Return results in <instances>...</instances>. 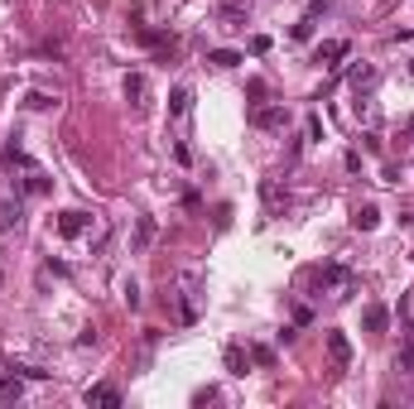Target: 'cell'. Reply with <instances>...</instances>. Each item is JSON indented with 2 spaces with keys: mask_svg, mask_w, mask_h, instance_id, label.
<instances>
[{
  "mask_svg": "<svg viewBox=\"0 0 414 409\" xmlns=\"http://www.w3.org/2000/svg\"><path fill=\"white\" fill-rule=\"evenodd\" d=\"M313 279L328 289V299H352V289H357V279L342 270V265H323V270H313Z\"/></svg>",
  "mask_w": 414,
  "mask_h": 409,
  "instance_id": "cell-1",
  "label": "cell"
},
{
  "mask_svg": "<svg viewBox=\"0 0 414 409\" xmlns=\"http://www.w3.org/2000/svg\"><path fill=\"white\" fill-rule=\"evenodd\" d=\"M250 15V0H221L217 5V25L221 29H241Z\"/></svg>",
  "mask_w": 414,
  "mask_h": 409,
  "instance_id": "cell-2",
  "label": "cell"
},
{
  "mask_svg": "<svg viewBox=\"0 0 414 409\" xmlns=\"http://www.w3.org/2000/svg\"><path fill=\"white\" fill-rule=\"evenodd\" d=\"M250 126H260V130H284V126H289V106H255L250 111Z\"/></svg>",
  "mask_w": 414,
  "mask_h": 409,
  "instance_id": "cell-3",
  "label": "cell"
},
{
  "mask_svg": "<svg viewBox=\"0 0 414 409\" xmlns=\"http://www.w3.org/2000/svg\"><path fill=\"white\" fill-rule=\"evenodd\" d=\"M49 188H54V178H49L39 164H34V169H25V178H20V193H25V197H44Z\"/></svg>",
  "mask_w": 414,
  "mask_h": 409,
  "instance_id": "cell-4",
  "label": "cell"
},
{
  "mask_svg": "<svg viewBox=\"0 0 414 409\" xmlns=\"http://www.w3.org/2000/svg\"><path fill=\"white\" fill-rule=\"evenodd\" d=\"M20 395H25V376L5 361V371H0V400H5V405H15Z\"/></svg>",
  "mask_w": 414,
  "mask_h": 409,
  "instance_id": "cell-5",
  "label": "cell"
},
{
  "mask_svg": "<svg viewBox=\"0 0 414 409\" xmlns=\"http://www.w3.org/2000/svg\"><path fill=\"white\" fill-rule=\"evenodd\" d=\"M342 58H347V39H328V44L313 49V63H318V68H337Z\"/></svg>",
  "mask_w": 414,
  "mask_h": 409,
  "instance_id": "cell-6",
  "label": "cell"
},
{
  "mask_svg": "<svg viewBox=\"0 0 414 409\" xmlns=\"http://www.w3.org/2000/svg\"><path fill=\"white\" fill-rule=\"evenodd\" d=\"M347 82H352V92H357V97H371V92H376V82H381V73H376L371 63H357Z\"/></svg>",
  "mask_w": 414,
  "mask_h": 409,
  "instance_id": "cell-7",
  "label": "cell"
},
{
  "mask_svg": "<svg viewBox=\"0 0 414 409\" xmlns=\"http://www.w3.org/2000/svg\"><path fill=\"white\" fill-rule=\"evenodd\" d=\"M328 356L337 371H347L352 366V342H347V332H328Z\"/></svg>",
  "mask_w": 414,
  "mask_h": 409,
  "instance_id": "cell-8",
  "label": "cell"
},
{
  "mask_svg": "<svg viewBox=\"0 0 414 409\" xmlns=\"http://www.w3.org/2000/svg\"><path fill=\"white\" fill-rule=\"evenodd\" d=\"M87 226H92V217L73 207V212H63V217H58V236H68V241H73V236H83Z\"/></svg>",
  "mask_w": 414,
  "mask_h": 409,
  "instance_id": "cell-9",
  "label": "cell"
},
{
  "mask_svg": "<svg viewBox=\"0 0 414 409\" xmlns=\"http://www.w3.org/2000/svg\"><path fill=\"white\" fill-rule=\"evenodd\" d=\"M386 323H390V313H386V308H381V303H366V313H361V327L381 337V332H386Z\"/></svg>",
  "mask_w": 414,
  "mask_h": 409,
  "instance_id": "cell-10",
  "label": "cell"
},
{
  "mask_svg": "<svg viewBox=\"0 0 414 409\" xmlns=\"http://www.w3.org/2000/svg\"><path fill=\"white\" fill-rule=\"evenodd\" d=\"M25 221V202L15 197V202H0V231H15Z\"/></svg>",
  "mask_w": 414,
  "mask_h": 409,
  "instance_id": "cell-11",
  "label": "cell"
},
{
  "mask_svg": "<svg viewBox=\"0 0 414 409\" xmlns=\"http://www.w3.org/2000/svg\"><path fill=\"white\" fill-rule=\"evenodd\" d=\"M126 97H130V106H135V111L150 106V102H145V97H150V87H145V78H140V73H130V78H126Z\"/></svg>",
  "mask_w": 414,
  "mask_h": 409,
  "instance_id": "cell-12",
  "label": "cell"
},
{
  "mask_svg": "<svg viewBox=\"0 0 414 409\" xmlns=\"http://www.w3.org/2000/svg\"><path fill=\"white\" fill-rule=\"evenodd\" d=\"M83 400H87V405H106V409H116V405H121V390H111V385H92Z\"/></svg>",
  "mask_w": 414,
  "mask_h": 409,
  "instance_id": "cell-13",
  "label": "cell"
},
{
  "mask_svg": "<svg viewBox=\"0 0 414 409\" xmlns=\"http://www.w3.org/2000/svg\"><path fill=\"white\" fill-rule=\"evenodd\" d=\"M188 106H193V92L188 87H173L169 92V116H188Z\"/></svg>",
  "mask_w": 414,
  "mask_h": 409,
  "instance_id": "cell-14",
  "label": "cell"
},
{
  "mask_svg": "<svg viewBox=\"0 0 414 409\" xmlns=\"http://www.w3.org/2000/svg\"><path fill=\"white\" fill-rule=\"evenodd\" d=\"M352 226H357V231H376V226H381V212H376V207H357Z\"/></svg>",
  "mask_w": 414,
  "mask_h": 409,
  "instance_id": "cell-15",
  "label": "cell"
},
{
  "mask_svg": "<svg viewBox=\"0 0 414 409\" xmlns=\"http://www.w3.org/2000/svg\"><path fill=\"white\" fill-rule=\"evenodd\" d=\"M246 366H250V356L241 352V347H226V371H231V376H246Z\"/></svg>",
  "mask_w": 414,
  "mask_h": 409,
  "instance_id": "cell-16",
  "label": "cell"
},
{
  "mask_svg": "<svg viewBox=\"0 0 414 409\" xmlns=\"http://www.w3.org/2000/svg\"><path fill=\"white\" fill-rule=\"evenodd\" d=\"M207 63H212V68H236V63H241V54H236V49H212V54H207Z\"/></svg>",
  "mask_w": 414,
  "mask_h": 409,
  "instance_id": "cell-17",
  "label": "cell"
},
{
  "mask_svg": "<svg viewBox=\"0 0 414 409\" xmlns=\"http://www.w3.org/2000/svg\"><path fill=\"white\" fill-rule=\"evenodd\" d=\"M150 241H154V217H140L135 221V250H145Z\"/></svg>",
  "mask_w": 414,
  "mask_h": 409,
  "instance_id": "cell-18",
  "label": "cell"
},
{
  "mask_svg": "<svg viewBox=\"0 0 414 409\" xmlns=\"http://www.w3.org/2000/svg\"><path fill=\"white\" fill-rule=\"evenodd\" d=\"M25 106H29V111H54L58 102L49 97V92H29V97H25Z\"/></svg>",
  "mask_w": 414,
  "mask_h": 409,
  "instance_id": "cell-19",
  "label": "cell"
},
{
  "mask_svg": "<svg viewBox=\"0 0 414 409\" xmlns=\"http://www.w3.org/2000/svg\"><path fill=\"white\" fill-rule=\"evenodd\" d=\"M395 371H410V376H414V342H405V347H400V356H395Z\"/></svg>",
  "mask_w": 414,
  "mask_h": 409,
  "instance_id": "cell-20",
  "label": "cell"
},
{
  "mask_svg": "<svg viewBox=\"0 0 414 409\" xmlns=\"http://www.w3.org/2000/svg\"><path fill=\"white\" fill-rule=\"evenodd\" d=\"M250 361H255V366H275V352H270V347H250Z\"/></svg>",
  "mask_w": 414,
  "mask_h": 409,
  "instance_id": "cell-21",
  "label": "cell"
},
{
  "mask_svg": "<svg viewBox=\"0 0 414 409\" xmlns=\"http://www.w3.org/2000/svg\"><path fill=\"white\" fill-rule=\"evenodd\" d=\"M250 54H270V34H255L250 39Z\"/></svg>",
  "mask_w": 414,
  "mask_h": 409,
  "instance_id": "cell-22",
  "label": "cell"
},
{
  "mask_svg": "<svg viewBox=\"0 0 414 409\" xmlns=\"http://www.w3.org/2000/svg\"><path fill=\"white\" fill-rule=\"evenodd\" d=\"M304 130H308V140H318V135H323V121H318V116H308Z\"/></svg>",
  "mask_w": 414,
  "mask_h": 409,
  "instance_id": "cell-23",
  "label": "cell"
},
{
  "mask_svg": "<svg viewBox=\"0 0 414 409\" xmlns=\"http://www.w3.org/2000/svg\"><path fill=\"white\" fill-rule=\"evenodd\" d=\"M308 34H313V20H299V25H294V39H299V44H304Z\"/></svg>",
  "mask_w": 414,
  "mask_h": 409,
  "instance_id": "cell-24",
  "label": "cell"
},
{
  "mask_svg": "<svg viewBox=\"0 0 414 409\" xmlns=\"http://www.w3.org/2000/svg\"><path fill=\"white\" fill-rule=\"evenodd\" d=\"M405 135H410V140H414V116H410V126H405Z\"/></svg>",
  "mask_w": 414,
  "mask_h": 409,
  "instance_id": "cell-25",
  "label": "cell"
},
{
  "mask_svg": "<svg viewBox=\"0 0 414 409\" xmlns=\"http://www.w3.org/2000/svg\"><path fill=\"white\" fill-rule=\"evenodd\" d=\"M410 78H414V58H410Z\"/></svg>",
  "mask_w": 414,
  "mask_h": 409,
  "instance_id": "cell-26",
  "label": "cell"
}]
</instances>
